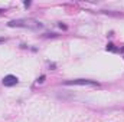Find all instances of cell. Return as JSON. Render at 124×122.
<instances>
[{
    "instance_id": "8",
    "label": "cell",
    "mask_w": 124,
    "mask_h": 122,
    "mask_svg": "<svg viewBox=\"0 0 124 122\" xmlns=\"http://www.w3.org/2000/svg\"><path fill=\"white\" fill-rule=\"evenodd\" d=\"M3 42H4V39H3V37H0V43H3Z\"/></svg>"
},
{
    "instance_id": "5",
    "label": "cell",
    "mask_w": 124,
    "mask_h": 122,
    "mask_svg": "<svg viewBox=\"0 0 124 122\" xmlns=\"http://www.w3.org/2000/svg\"><path fill=\"white\" fill-rule=\"evenodd\" d=\"M107 50H108V52H120V49H117L113 43H108V45H107Z\"/></svg>"
},
{
    "instance_id": "7",
    "label": "cell",
    "mask_w": 124,
    "mask_h": 122,
    "mask_svg": "<svg viewBox=\"0 0 124 122\" xmlns=\"http://www.w3.org/2000/svg\"><path fill=\"white\" fill-rule=\"evenodd\" d=\"M23 4H25V6H26V7H29V6H31V1H25V3H23Z\"/></svg>"
},
{
    "instance_id": "4",
    "label": "cell",
    "mask_w": 124,
    "mask_h": 122,
    "mask_svg": "<svg viewBox=\"0 0 124 122\" xmlns=\"http://www.w3.org/2000/svg\"><path fill=\"white\" fill-rule=\"evenodd\" d=\"M101 13L108 14V16H114V17H123L124 16L123 13H114V12H111V10H101Z\"/></svg>"
},
{
    "instance_id": "1",
    "label": "cell",
    "mask_w": 124,
    "mask_h": 122,
    "mask_svg": "<svg viewBox=\"0 0 124 122\" xmlns=\"http://www.w3.org/2000/svg\"><path fill=\"white\" fill-rule=\"evenodd\" d=\"M10 27H25V29H40L42 23L33 19H17L7 23Z\"/></svg>"
},
{
    "instance_id": "3",
    "label": "cell",
    "mask_w": 124,
    "mask_h": 122,
    "mask_svg": "<svg viewBox=\"0 0 124 122\" xmlns=\"http://www.w3.org/2000/svg\"><path fill=\"white\" fill-rule=\"evenodd\" d=\"M3 85L4 86H7V88H12V86H15V85H17V82H19V79L15 76V75H7V76H4L3 78Z\"/></svg>"
},
{
    "instance_id": "6",
    "label": "cell",
    "mask_w": 124,
    "mask_h": 122,
    "mask_svg": "<svg viewBox=\"0 0 124 122\" xmlns=\"http://www.w3.org/2000/svg\"><path fill=\"white\" fill-rule=\"evenodd\" d=\"M43 79H45V76H40V78L38 79V83H42V82H43Z\"/></svg>"
},
{
    "instance_id": "9",
    "label": "cell",
    "mask_w": 124,
    "mask_h": 122,
    "mask_svg": "<svg viewBox=\"0 0 124 122\" xmlns=\"http://www.w3.org/2000/svg\"><path fill=\"white\" fill-rule=\"evenodd\" d=\"M3 12H4V10H3V9H0V14H1V13H3Z\"/></svg>"
},
{
    "instance_id": "2",
    "label": "cell",
    "mask_w": 124,
    "mask_h": 122,
    "mask_svg": "<svg viewBox=\"0 0 124 122\" xmlns=\"http://www.w3.org/2000/svg\"><path fill=\"white\" fill-rule=\"evenodd\" d=\"M65 86H71V85H78V86H98L97 81H90V79H72V81H65L63 82Z\"/></svg>"
}]
</instances>
